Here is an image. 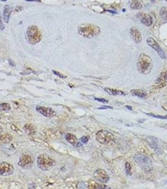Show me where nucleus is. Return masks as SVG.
<instances>
[{
  "instance_id": "nucleus-32",
  "label": "nucleus",
  "mask_w": 167,
  "mask_h": 189,
  "mask_svg": "<svg viewBox=\"0 0 167 189\" xmlns=\"http://www.w3.org/2000/svg\"><path fill=\"white\" fill-rule=\"evenodd\" d=\"M107 12H109L111 13H113V14H117V12H115V11H113V10H106Z\"/></svg>"
},
{
  "instance_id": "nucleus-10",
  "label": "nucleus",
  "mask_w": 167,
  "mask_h": 189,
  "mask_svg": "<svg viewBox=\"0 0 167 189\" xmlns=\"http://www.w3.org/2000/svg\"><path fill=\"white\" fill-rule=\"evenodd\" d=\"M94 176L95 179L101 183H105L109 181V176L105 172V170L101 169V168L96 169L94 173Z\"/></svg>"
},
{
  "instance_id": "nucleus-26",
  "label": "nucleus",
  "mask_w": 167,
  "mask_h": 189,
  "mask_svg": "<svg viewBox=\"0 0 167 189\" xmlns=\"http://www.w3.org/2000/svg\"><path fill=\"white\" fill-rule=\"evenodd\" d=\"M125 168H126V174L130 175L131 174V165H130V164L128 162H127V163H126V164H125Z\"/></svg>"
},
{
  "instance_id": "nucleus-24",
  "label": "nucleus",
  "mask_w": 167,
  "mask_h": 189,
  "mask_svg": "<svg viewBox=\"0 0 167 189\" xmlns=\"http://www.w3.org/2000/svg\"><path fill=\"white\" fill-rule=\"evenodd\" d=\"M11 109L10 105L7 103H2L0 104V110L2 112H8Z\"/></svg>"
},
{
  "instance_id": "nucleus-34",
  "label": "nucleus",
  "mask_w": 167,
  "mask_h": 189,
  "mask_svg": "<svg viewBox=\"0 0 167 189\" xmlns=\"http://www.w3.org/2000/svg\"><path fill=\"white\" fill-rule=\"evenodd\" d=\"M112 108V107H109V106H105V107H101V108H99V109H105V108Z\"/></svg>"
},
{
  "instance_id": "nucleus-21",
  "label": "nucleus",
  "mask_w": 167,
  "mask_h": 189,
  "mask_svg": "<svg viewBox=\"0 0 167 189\" xmlns=\"http://www.w3.org/2000/svg\"><path fill=\"white\" fill-rule=\"evenodd\" d=\"M13 140V137L10 134H5L3 135L0 134V142L1 143H9Z\"/></svg>"
},
{
  "instance_id": "nucleus-5",
  "label": "nucleus",
  "mask_w": 167,
  "mask_h": 189,
  "mask_svg": "<svg viewBox=\"0 0 167 189\" xmlns=\"http://www.w3.org/2000/svg\"><path fill=\"white\" fill-rule=\"evenodd\" d=\"M134 160L143 170L146 172L152 170V162L148 156L141 154H137L134 156Z\"/></svg>"
},
{
  "instance_id": "nucleus-4",
  "label": "nucleus",
  "mask_w": 167,
  "mask_h": 189,
  "mask_svg": "<svg viewBox=\"0 0 167 189\" xmlns=\"http://www.w3.org/2000/svg\"><path fill=\"white\" fill-rule=\"evenodd\" d=\"M26 39L28 42L35 45L37 44L42 39V35L39 31L37 27L32 25L28 27L26 34Z\"/></svg>"
},
{
  "instance_id": "nucleus-7",
  "label": "nucleus",
  "mask_w": 167,
  "mask_h": 189,
  "mask_svg": "<svg viewBox=\"0 0 167 189\" xmlns=\"http://www.w3.org/2000/svg\"><path fill=\"white\" fill-rule=\"evenodd\" d=\"M33 159L30 155L23 154L19 159L18 165L24 169H29L32 166Z\"/></svg>"
},
{
  "instance_id": "nucleus-12",
  "label": "nucleus",
  "mask_w": 167,
  "mask_h": 189,
  "mask_svg": "<svg viewBox=\"0 0 167 189\" xmlns=\"http://www.w3.org/2000/svg\"><path fill=\"white\" fill-rule=\"evenodd\" d=\"M138 18L140 19V22L146 26H151L153 23V18L146 13H140L138 14Z\"/></svg>"
},
{
  "instance_id": "nucleus-9",
  "label": "nucleus",
  "mask_w": 167,
  "mask_h": 189,
  "mask_svg": "<svg viewBox=\"0 0 167 189\" xmlns=\"http://www.w3.org/2000/svg\"><path fill=\"white\" fill-rule=\"evenodd\" d=\"M146 42H147V44H148V46L149 47H151L152 49H154L155 51L157 52L161 59H165V54L164 53L163 51L160 46L159 44L154 39H153L151 37L148 38L147 40H146Z\"/></svg>"
},
{
  "instance_id": "nucleus-31",
  "label": "nucleus",
  "mask_w": 167,
  "mask_h": 189,
  "mask_svg": "<svg viewBox=\"0 0 167 189\" xmlns=\"http://www.w3.org/2000/svg\"><path fill=\"white\" fill-rule=\"evenodd\" d=\"M5 29V27H4L3 24V22H2L1 20V14H0V30H3Z\"/></svg>"
},
{
  "instance_id": "nucleus-3",
  "label": "nucleus",
  "mask_w": 167,
  "mask_h": 189,
  "mask_svg": "<svg viewBox=\"0 0 167 189\" xmlns=\"http://www.w3.org/2000/svg\"><path fill=\"white\" fill-rule=\"evenodd\" d=\"M55 162L49 155L42 154L37 158V165L39 168L43 171H48L54 166Z\"/></svg>"
},
{
  "instance_id": "nucleus-28",
  "label": "nucleus",
  "mask_w": 167,
  "mask_h": 189,
  "mask_svg": "<svg viewBox=\"0 0 167 189\" xmlns=\"http://www.w3.org/2000/svg\"><path fill=\"white\" fill-rule=\"evenodd\" d=\"M52 72L54 73V74H55L56 76H57L60 77V78H66L67 76H64V75H63L62 74L60 73H58V71H55V70H52Z\"/></svg>"
},
{
  "instance_id": "nucleus-22",
  "label": "nucleus",
  "mask_w": 167,
  "mask_h": 189,
  "mask_svg": "<svg viewBox=\"0 0 167 189\" xmlns=\"http://www.w3.org/2000/svg\"><path fill=\"white\" fill-rule=\"evenodd\" d=\"M130 7L133 10H140L142 8L143 6L138 0H131V3Z\"/></svg>"
},
{
  "instance_id": "nucleus-16",
  "label": "nucleus",
  "mask_w": 167,
  "mask_h": 189,
  "mask_svg": "<svg viewBox=\"0 0 167 189\" xmlns=\"http://www.w3.org/2000/svg\"><path fill=\"white\" fill-rule=\"evenodd\" d=\"M11 12H12V7H10L9 5H6L4 8L3 12V20L6 23L8 22Z\"/></svg>"
},
{
  "instance_id": "nucleus-33",
  "label": "nucleus",
  "mask_w": 167,
  "mask_h": 189,
  "mask_svg": "<svg viewBox=\"0 0 167 189\" xmlns=\"http://www.w3.org/2000/svg\"><path fill=\"white\" fill-rule=\"evenodd\" d=\"M26 1H30V2H32V1H35V2H41V0H25Z\"/></svg>"
},
{
  "instance_id": "nucleus-20",
  "label": "nucleus",
  "mask_w": 167,
  "mask_h": 189,
  "mask_svg": "<svg viewBox=\"0 0 167 189\" xmlns=\"http://www.w3.org/2000/svg\"><path fill=\"white\" fill-rule=\"evenodd\" d=\"M131 93L133 96H138L140 98H144L147 96V93L142 90H131Z\"/></svg>"
},
{
  "instance_id": "nucleus-23",
  "label": "nucleus",
  "mask_w": 167,
  "mask_h": 189,
  "mask_svg": "<svg viewBox=\"0 0 167 189\" xmlns=\"http://www.w3.org/2000/svg\"><path fill=\"white\" fill-rule=\"evenodd\" d=\"M161 19L163 21H167V7H163L161 8L160 12Z\"/></svg>"
},
{
  "instance_id": "nucleus-29",
  "label": "nucleus",
  "mask_w": 167,
  "mask_h": 189,
  "mask_svg": "<svg viewBox=\"0 0 167 189\" xmlns=\"http://www.w3.org/2000/svg\"><path fill=\"white\" fill-rule=\"evenodd\" d=\"M80 141H81L82 143L86 144L88 142V141H89V138H88L87 137H86V136H83V137H81V139H80Z\"/></svg>"
},
{
  "instance_id": "nucleus-30",
  "label": "nucleus",
  "mask_w": 167,
  "mask_h": 189,
  "mask_svg": "<svg viewBox=\"0 0 167 189\" xmlns=\"http://www.w3.org/2000/svg\"><path fill=\"white\" fill-rule=\"evenodd\" d=\"M95 100H97V101H100V102H102V103H107L108 101H107V100H106L104 99V98H95Z\"/></svg>"
},
{
  "instance_id": "nucleus-1",
  "label": "nucleus",
  "mask_w": 167,
  "mask_h": 189,
  "mask_svg": "<svg viewBox=\"0 0 167 189\" xmlns=\"http://www.w3.org/2000/svg\"><path fill=\"white\" fill-rule=\"evenodd\" d=\"M137 68L140 73L149 74L153 68V61L151 57L145 54H140L137 62Z\"/></svg>"
},
{
  "instance_id": "nucleus-6",
  "label": "nucleus",
  "mask_w": 167,
  "mask_h": 189,
  "mask_svg": "<svg viewBox=\"0 0 167 189\" xmlns=\"http://www.w3.org/2000/svg\"><path fill=\"white\" fill-rule=\"evenodd\" d=\"M114 135L107 130H99L96 134V140L103 144H107L113 140Z\"/></svg>"
},
{
  "instance_id": "nucleus-27",
  "label": "nucleus",
  "mask_w": 167,
  "mask_h": 189,
  "mask_svg": "<svg viewBox=\"0 0 167 189\" xmlns=\"http://www.w3.org/2000/svg\"><path fill=\"white\" fill-rule=\"evenodd\" d=\"M146 115H148L151 116V117H156V118H158V119H167V115L165 116H161V115H154L153 114H146Z\"/></svg>"
},
{
  "instance_id": "nucleus-8",
  "label": "nucleus",
  "mask_w": 167,
  "mask_h": 189,
  "mask_svg": "<svg viewBox=\"0 0 167 189\" xmlns=\"http://www.w3.org/2000/svg\"><path fill=\"white\" fill-rule=\"evenodd\" d=\"M15 171L14 166L7 162H3L0 163V175L8 176L12 175Z\"/></svg>"
},
{
  "instance_id": "nucleus-13",
  "label": "nucleus",
  "mask_w": 167,
  "mask_h": 189,
  "mask_svg": "<svg viewBox=\"0 0 167 189\" xmlns=\"http://www.w3.org/2000/svg\"><path fill=\"white\" fill-rule=\"evenodd\" d=\"M146 141L148 142V145L152 149L155 151L156 153H160L161 149H160L159 144L158 142L157 139L154 137H148L146 138Z\"/></svg>"
},
{
  "instance_id": "nucleus-14",
  "label": "nucleus",
  "mask_w": 167,
  "mask_h": 189,
  "mask_svg": "<svg viewBox=\"0 0 167 189\" xmlns=\"http://www.w3.org/2000/svg\"><path fill=\"white\" fill-rule=\"evenodd\" d=\"M130 35L132 39L136 43H140L142 39V37L140 32L136 28H132L130 29Z\"/></svg>"
},
{
  "instance_id": "nucleus-18",
  "label": "nucleus",
  "mask_w": 167,
  "mask_h": 189,
  "mask_svg": "<svg viewBox=\"0 0 167 189\" xmlns=\"http://www.w3.org/2000/svg\"><path fill=\"white\" fill-rule=\"evenodd\" d=\"M65 139L72 145H75L77 143V138L75 135L71 133H68L65 135Z\"/></svg>"
},
{
  "instance_id": "nucleus-36",
  "label": "nucleus",
  "mask_w": 167,
  "mask_h": 189,
  "mask_svg": "<svg viewBox=\"0 0 167 189\" xmlns=\"http://www.w3.org/2000/svg\"><path fill=\"white\" fill-rule=\"evenodd\" d=\"M126 107L128 108V109H130V110H132V108L131 107H130V106H126Z\"/></svg>"
},
{
  "instance_id": "nucleus-19",
  "label": "nucleus",
  "mask_w": 167,
  "mask_h": 189,
  "mask_svg": "<svg viewBox=\"0 0 167 189\" xmlns=\"http://www.w3.org/2000/svg\"><path fill=\"white\" fill-rule=\"evenodd\" d=\"M87 187L89 189H109L107 186L100 185L94 181L89 182L87 183Z\"/></svg>"
},
{
  "instance_id": "nucleus-25",
  "label": "nucleus",
  "mask_w": 167,
  "mask_h": 189,
  "mask_svg": "<svg viewBox=\"0 0 167 189\" xmlns=\"http://www.w3.org/2000/svg\"><path fill=\"white\" fill-rule=\"evenodd\" d=\"M158 81V82H167V73H163L160 75V76L158 78V80H157Z\"/></svg>"
},
{
  "instance_id": "nucleus-11",
  "label": "nucleus",
  "mask_w": 167,
  "mask_h": 189,
  "mask_svg": "<svg viewBox=\"0 0 167 189\" xmlns=\"http://www.w3.org/2000/svg\"><path fill=\"white\" fill-rule=\"evenodd\" d=\"M36 110L46 117L52 118L56 115V112H55V110L50 107L37 106L36 107Z\"/></svg>"
},
{
  "instance_id": "nucleus-37",
  "label": "nucleus",
  "mask_w": 167,
  "mask_h": 189,
  "mask_svg": "<svg viewBox=\"0 0 167 189\" xmlns=\"http://www.w3.org/2000/svg\"><path fill=\"white\" fill-rule=\"evenodd\" d=\"M1 1H7V0H0Z\"/></svg>"
},
{
  "instance_id": "nucleus-15",
  "label": "nucleus",
  "mask_w": 167,
  "mask_h": 189,
  "mask_svg": "<svg viewBox=\"0 0 167 189\" xmlns=\"http://www.w3.org/2000/svg\"><path fill=\"white\" fill-rule=\"evenodd\" d=\"M24 130L26 134L29 135H33L35 134V128L32 124H26L24 126Z\"/></svg>"
},
{
  "instance_id": "nucleus-17",
  "label": "nucleus",
  "mask_w": 167,
  "mask_h": 189,
  "mask_svg": "<svg viewBox=\"0 0 167 189\" xmlns=\"http://www.w3.org/2000/svg\"><path fill=\"white\" fill-rule=\"evenodd\" d=\"M104 91L107 93L108 94L111 95H113V96H117V95H125V93L123 91H120V90H114L109 88H104Z\"/></svg>"
},
{
  "instance_id": "nucleus-2",
  "label": "nucleus",
  "mask_w": 167,
  "mask_h": 189,
  "mask_svg": "<svg viewBox=\"0 0 167 189\" xmlns=\"http://www.w3.org/2000/svg\"><path fill=\"white\" fill-rule=\"evenodd\" d=\"M78 32L79 34L83 37L91 39L99 34L100 32V28L95 25H82L78 28Z\"/></svg>"
},
{
  "instance_id": "nucleus-35",
  "label": "nucleus",
  "mask_w": 167,
  "mask_h": 189,
  "mask_svg": "<svg viewBox=\"0 0 167 189\" xmlns=\"http://www.w3.org/2000/svg\"><path fill=\"white\" fill-rule=\"evenodd\" d=\"M3 132V129H2V127L0 126V134L2 133Z\"/></svg>"
}]
</instances>
